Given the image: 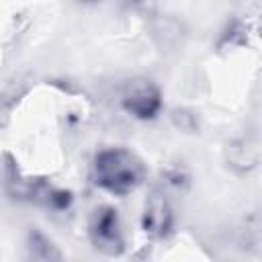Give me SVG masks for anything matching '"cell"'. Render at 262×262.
Returning a JSON list of instances; mask_svg holds the SVG:
<instances>
[{"mask_svg": "<svg viewBox=\"0 0 262 262\" xmlns=\"http://www.w3.org/2000/svg\"><path fill=\"white\" fill-rule=\"evenodd\" d=\"M92 178L98 188L108 194L125 196L133 192L145 178L143 162L125 147L100 149L92 164Z\"/></svg>", "mask_w": 262, "mask_h": 262, "instance_id": "1", "label": "cell"}, {"mask_svg": "<svg viewBox=\"0 0 262 262\" xmlns=\"http://www.w3.org/2000/svg\"><path fill=\"white\" fill-rule=\"evenodd\" d=\"M88 237L94 250L104 256L117 258L125 252V233L119 211L111 205H100L88 219Z\"/></svg>", "mask_w": 262, "mask_h": 262, "instance_id": "2", "label": "cell"}, {"mask_svg": "<svg viewBox=\"0 0 262 262\" xmlns=\"http://www.w3.org/2000/svg\"><path fill=\"white\" fill-rule=\"evenodd\" d=\"M121 104L125 113L139 121H151L160 115L164 98L160 86L145 76H135L125 82L123 94H121Z\"/></svg>", "mask_w": 262, "mask_h": 262, "instance_id": "3", "label": "cell"}, {"mask_svg": "<svg viewBox=\"0 0 262 262\" xmlns=\"http://www.w3.org/2000/svg\"><path fill=\"white\" fill-rule=\"evenodd\" d=\"M141 227L147 235L151 237H166L172 233L174 227V211L170 201L162 190H154L145 205H143V215H141Z\"/></svg>", "mask_w": 262, "mask_h": 262, "instance_id": "4", "label": "cell"}, {"mask_svg": "<svg viewBox=\"0 0 262 262\" xmlns=\"http://www.w3.org/2000/svg\"><path fill=\"white\" fill-rule=\"evenodd\" d=\"M25 262H63V254L47 233L33 227L25 242Z\"/></svg>", "mask_w": 262, "mask_h": 262, "instance_id": "5", "label": "cell"}, {"mask_svg": "<svg viewBox=\"0 0 262 262\" xmlns=\"http://www.w3.org/2000/svg\"><path fill=\"white\" fill-rule=\"evenodd\" d=\"M227 162L237 172H250L258 166V147L246 137H239L227 147Z\"/></svg>", "mask_w": 262, "mask_h": 262, "instance_id": "6", "label": "cell"}]
</instances>
